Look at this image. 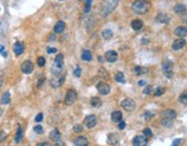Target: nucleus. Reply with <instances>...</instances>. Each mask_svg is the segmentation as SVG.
<instances>
[{
    "label": "nucleus",
    "instance_id": "f257e3e1",
    "mask_svg": "<svg viewBox=\"0 0 187 146\" xmlns=\"http://www.w3.org/2000/svg\"><path fill=\"white\" fill-rule=\"evenodd\" d=\"M150 9V2L147 0H137L132 3V10L137 14H146Z\"/></svg>",
    "mask_w": 187,
    "mask_h": 146
},
{
    "label": "nucleus",
    "instance_id": "f03ea898",
    "mask_svg": "<svg viewBox=\"0 0 187 146\" xmlns=\"http://www.w3.org/2000/svg\"><path fill=\"white\" fill-rule=\"evenodd\" d=\"M119 0H103L102 5H101V16L106 17L108 16L118 5Z\"/></svg>",
    "mask_w": 187,
    "mask_h": 146
},
{
    "label": "nucleus",
    "instance_id": "7ed1b4c3",
    "mask_svg": "<svg viewBox=\"0 0 187 146\" xmlns=\"http://www.w3.org/2000/svg\"><path fill=\"white\" fill-rule=\"evenodd\" d=\"M64 78L66 76L64 75H60V74H55L52 78H51V86L53 89H56V88H60L63 82H64Z\"/></svg>",
    "mask_w": 187,
    "mask_h": 146
},
{
    "label": "nucleus",
    "instance_id": "20e7f679",
    "mask_svg": "<svg viewBox=\"0 0 187 146\" xmlns=\"http://www.w3.org/2000/svg\"><path fill=\"white\" fill-rule=\"evenodd\" d=\"M172 68H173V65H172V62L169 61V60H167V61H164V62L162 63L163 73L165 74V76H167L168 78H172V76H173V74H172Z\"/></svg>",
    "mask_w": 187,
    "mask_h": 146
},
{
    "label": "nucleus",
    "instance_id": "39448f33",
    "mask_svg": "<svg viewBox=\"0 0 187 146\" xmlns=\"http://www.w3.org/2000/svg\"><path fill=\"white\" fill-rule=\"evenodd\" d=\"M76 100H77V92H76L75 90H72V89H69V90L67 91L66 99H64L66 104H67V105H72V104H75Z\"/></svg>",
    "mask_w": 187,
    "mask_h": 146
},
{
    "label": "nucleus",
    "instance_id": "423d86ee",
    "mask_svg": "<svg viewBox=\"0 0 187 146\" xmlns=\"http://www.w3.org/2000/svg\"><path fill=\"white\" fill-rule=\"evenodd\" d=\"M122 107H123L125 111H127V112H132V111L136 108V103H134L133 99L126 98V99H124V100L122 101Z\"/></svg>",
    "mask_w": 187,
    "mask_h": 146
},
{
    "label": "nucleus",
    "instance_id": "0eeeda50",
    "mask_svg": "<svg viewBox=\"0 0 187 146\" xmlns=\"http://www.w3.org/2000/svg\"><path fill=\"white\" fill-rule=\"evenodd\" d=\"M96 123H98V119H96V116L93 115V114L87 115V116L85 117V120H84V124H85L89 129L94 128V127L96 126Z\"/></svg>",
    "mask_w": 187,
    "mask_h": 146
},
{
    "label": "nucleus",
    "instance_id": "6e6552de",
    "mask_svg": "<svg viewBox=\"0 0 187 146\" xmlns=\"http://www.w3.org/2000/svg\"><path fill=\"white\" fill-rule=\"evenodd\" d=\"M21 70L24 74H31L33 71V63L30 60H25L24 62H22L21 65Z\"/></svg>",
    "mask_w": 187,
    "mask_h": 146
},
{
    "label": "nucleus",
    "instance_id": "1a4fd4ad",
    "mask_svg": "<svg viewBox=\"0 0 187 146\" xmlns=\"http://www.w3.org/2000/svg\"><path fill=\"white\" fill-rule=\"evenodd\" d=\"M96 90L99 91V93H101L103 96H107L110 92V86L104 82H100V83L96 84Z\"/></svg>",
    "mask_w": 187,
    "mask_h": 146
},
{
    "label": "nucleus",
    "instance_id": "9d476101",
    "mask_svg": "<svg viewBox=\"0 0 187 146\" xmlns=\"http://www.w3.org/2000/svg\"><path fill=\"white\" fill-rule=\"evenodd\" d=\"M147 143H148V139L145 136H136L132 141L133 146H146Z\"/></svg>",
    "mask_w": 187,
    "mask_h": 146
},
{
    "label": "nucleus",
    "instance_id": "9b49d317",
    "mask_svg": "<svg viewBox=\"0 0 187 146\" xmlns=\"http://www.w3.org/2000/svg\"><path fill=\"white\" fill-rule=\"evenodd\" d=\"M161 117L162 119H169V120H172L173 121L177 117V113L173 109H164L162 112V114H161Z\"/></svg>",
    "mask_w": 187,
    "mask_h": 146
},
{
    "label": "nucleus",
    "instance_id": "f8f14e48",
    "mask_svg": "<svg viewBox=\"0 0 187 146\" xmlns=\"http://www.w3.org/2000/svg\"><path fill=\"white\" fill-rule=\"evenodd\" d=\"M104 59L108 61V62H115L117 59H118V54H117V52H115V51H108V52H106V54H104Z\"/></svg>",
    "mask_w": 187,
    "mask_h": 146
},
{
    "label": "nucleus",
    "instance_id": "ddd939ff",
    "mask_svg": "<svg viewBox=\"0 0 187 146\" xmlns=\"http://www.w3.org/2000/svg\"><path fill=\"white\" fill-rule=\"evenodd\" d=\"M107 143L112 146L117 145L119 143V136L117 134H109L107 137Z\"/></svg>",
    "mask_w": 187,
    "mask_h": 146
},
{
    "label": "nucleus",
    "instance_id": "4468645a",
    "mask_svg": "<svg viewBox=\"0 0 187 146\" xmlns=\"http://www.w3.org/2000/svg\"><path fill=\"white\" fill-rule=\"evenodd\" d=\"M13 51H14L15 55H21L24 52V44L22 41H16L13 46Z\"/></svg>",
    "mask_w": 187,
    "mask_h": 146
},
{
    "label": "nucleus",
    "instance_id": "2eb2a0df",
    "mask_svg": "<svg viewBox=\"0 0 187 146\" xmlns=\"http://www.w3.org/2000/svg\"><path fill=\"white\" fill-rule=\"evenodd\" d=\"M185 45H186V40H185L184 38H179V39H177V40L173 41V44H172V50H175V51L182 50L183 47H185Z\"/></svg>",
    "mask_w": 187,
    "mask_h": 146
},
{
    "label": "nucleus",
    "instance_id": "dca6fc26",
    "mask_svg": "<svg viewBox=\"0 0 187 146\" xmlns=\"http://www.w3.org/2000/svg\"><path fill=\"white\" fill-rule=\"evenodd\" d=\"M175 35L178 36V37H180V38L186 37L187 36V26H183V25L177 26V28L175 29Z\"/></svg>",
    "mask_w": 187,
    "mask_h": 146
},
{
    "label": "nucleus",
    "instance_id": "f3484780",
    "mask_svg": "<svg viewBox=\"0 0 187 146\" xmlns=\"http://www.w3.org/2000/svg\"><path fill=\"white\" fill-rule=\"evenodd\" d=\"M74 145L75 146H87L89 145V141L83 137V136H79V137H76L74 139Z\"/></svg>",
    "mask_w": 187,
    "mask_h": 146
},
{
    "label": "nucleus",
    "instance_id": "a211bd4d",
    "mask_svg": "<svg viewBox=\"0 0 187 146\" xmlns=\"http://www.w3.org/2000/svg\"><path fill=\"white\" fill-rule=\"evenodd\" d=\"M66 30V23L63 21H58L54 25V32L55 33H62Z\"/></svg>",
    "mask_w": 187,
    "mask_h": 146
},
{
    "label": "nucleus",
    "instance_id": "6ab92c4d",
    "mask_svg": "<svg viewBox=\"0 0 187 146\" xmlns=\"http://www.w3.org/2000/svg\"><path fill=\"white\" fill-rule=\"evenodd\" d=\"M142 26H144V23H142V21L139 20V18L133 20L132 23H131V28H132L134 31H139V30H141Z\"/></svg>",
    "mask_w": 187,
    "mask_h": 146
},
{
    "label": "nucleus",
    "instance_id": "aec40b11",
    "mask_svg": "<svg viewBox=\"0 0 187 146\" xmlns=\"http://www.w3.org/2000/svg\"><path fill=\"white\" fill-rule=\"evenodd\" d=\"M122 119H123V114H122V112H119V111H115V112L111 113V121H112V122L118 123V122L122 121Z\"/></svg>",
    "mask_w": 187,
    "mask_h": 146
},
{
    "label": "nucleus",
    "instance_id": "412c9836",
    "mask_svg": "<svg viewBox=\"0 0 187 146\" xmlns=\"http://www.w3.org/2000/svg\"><path fill=\"white\" fill-rule=\"evenodd\" d=\"M63 54H58L56 56H55V60H54V63H55V67L58 68V69H61L62 68V66H63Z\"/></svg>",
    "mask_w": 187,
    "mask_h": 146
},
{
    "label": "nucleus",
    "instance_id": "4be33fe9",
    "mask_svg": "<svg viewBox=\"0 0 187 146\" xmlns=\"http://www.w3.org/2000/svg\"><path fill=\"white\" fill-rule=\"evenodd\" d=\"M49 138H51L53 142L60 141V139H61V134H60V131H59L58 129H53V130L51 131V134H49Z\"/></svg>",
    "mask_w": 187,
    "mask_h": 146
},
{
    "label": "nucleus",
    "instance_id": "5701e85b",
    "mask_svg": "<svg viewBox=\"0 0 187 146\" xmlns=\"http://www.w3.org/2000/svg\"><path fill=\"white\" fill-rule=\"evenodd\" d=\"M173 10H175V13H176V14L183 15V14H185V13H186V6H185V5H183V3H178V5H176V6H175Z\"/></svg>",
    "mask_w": 187,
    "mask_h": 146
},
{
    "label": "nucleus",
    "instance_id": "b1692460",
    "mask_svg": "<svg viewBox=\"0 0 187 146\" xmlns=\"http://www.w3.org/2000/svg\"><path fill=\"white\" fill-rule=\"evenodd\" d=\"M156 20H157L160 23H169V21H170V17H169L167 14H164V13H160V14L157 15Z\"/></svg>",
    "mask_w": 187,
    "mask_h": 146
},
{
    "label": "nucleus",
    "instance_id": "393cba45",
    "mask_svg": "<svg viewBox=\"0 0 187 146\" xmlns=\"http://www.w3.org/2000/svg\"><path fill=\"white\" fill-rule=\"evenodd\" d=\"M133 70H134L136 75H138V76H140V75H145V74L148 73V69L145 68V67H141V66H137V67H134Z\"/></svg>",
    "mask_w": 187,
    "mask_h": 146
},
{
    "label": "nucleus",
    "instance_id": "a878e982",
    "mask_svg": "<svg viewBox=\"0 0 187 146\" xmlns=\"http://www.w3.org/2000/svg\"><path fill=\"white\" fill-rule=\"evenodd\" d=\"M91 105H92V107H94V108H99V107H101L102 101L98 97H92L91 98Z\"/></svg>",
    "mask_w": 187,
    "mask_h": 146
},
{
    "label": "nucleus",
    "instance_id": "bb28decb",
    "mask_svg": "<svg viewBox=\"0 0 187 146\" xmlns=\"http://www.w3.org/2000/svg\"><path fill=\"white\" fill-rule=\"evenodd\" d=\"M82 60H84V61H91L92 60V53L89 50H84L82 52Z\"/></svg>",
    "mask_w": 187,
    "mask_h": 146
},
{
    "label": "nucleus",
    "instance_id": "cd10ccee",
    "mask_svg": "<svg viewBox=\"0 0 187 146\" xmlns=\"http://www.w3.org/2000/svg\"><path fill=\"white\" fill-rule=\"evenodd\" d=\"M10 103V93L9 92H5L1 97V104L2 105H8Z\"/></svg>",
    "mask_w": 187,
    "mask_h": 146
},
{
    "label": "nucleus",
    "instance_id": "c85d7f7f",
    "mask_svg": "<svg viewBox=\"0 0 187 146\" xmlns=\"http://www.w3.org/2000/svg\"><path fill=\"white\" fill-rule=\"evenodd\" d=\"M22 138H23V130H22L21 127H18L17 128V131H16V135H15V142L16 143H20L22 141Z\"/></svg>",
    "mask_w": 187,
    "mask_h": 146
},
{
    "label": "nucleus",
    "instance_id": "c756f323",
    "mask_svg": "<svg viewBox=\"0 0 187 146\" xmlns=\"http://www.w3.org/2000/svg\"><path fill=\"white\" fill-rule=\"evenodd\" d=\"M115 79H116L117 82H119V83H125V76H124V74H123L122 71L116 73V75H115Z\"/></svg>",
    "mask_w": 187,
    "mask_h": 146
},
{
    "label": "nucleus",
    "instance_id": "7c9ffc66",
    "mask_svg": "<svg viewBox=\"0 0 187 146\" xmlns=\"http://www.w3.org/2000/svg\"><path fill=\"white\" fill-rule=\"evenodd\" d=\"M112 31L110 30V29H104L103 31H102V37L104 38V39H110L111 37H112Z\"/></svg>",
    "mask_w": 187,
    "mask_h": 146
},
{
    "label": "nucleus",
    "instance_id": "2f4dec72",
    "mask_svg": "<svg viewBox=\"0 0 187 146\" xmlns=\"http://www.w3.org/2000/svg\"><path fill=\"white\" fill-rule=\"evenodd\" d=\"M178 100H179V103H182V104H184V105H187V91L183 92V93L179 96Z\"/></svg>",
    "mask_w": 187,
    "mask_h": 146
},
{
    "label": "nucleus",
    "instance_id": "473e14b6",
    "mask_svg": "<svg viewBox=\"0 0 187 146\" xmlns=\"http://www.w3.org/2000/svg\"><path fill=\"white\" fill-rule=\"evenodd\" d=\"M164 92H165V89H164V88H162V86H159V88H157V89L154 91V96L160 97V96H162Z\"/></svg>",
    "mask_w": 187,
    "mask_h": 146
},
{
    "label": "nucleus",
    "instance_id": "72a5a7b5",
    "mask_svg": "<svg viewBox=\"0 0 187 146\" xmlns=\"http://www.w3.org/2000/svg\"><path fill=\"white\" fill-rule=\"evenodd\" d=\"M172 120H169V119H161V123H162V126H164V127H171L172 126Z\"/></svg>",
    "mask_w": 187,
    "mask_h": 146
},
{
    "label": "nucleus",
    "instance_id": "f704fd0d",
    "mask_svg": "<svg viewBox=\"0 0 187 146\" xmlns=\"http://www.w3.org/2000/svg\"><path fill=\"white\" fill-rule=\"evenodd\" d=\"M99 76L101 77V78H103V79H108L109 78V76H108V73L103 69V68H101L100 70H99Z\"/></svg>",
    "mask_w": 187,
    "mask_h": 146
},
{
    "label": "nucleus",
    "instance_id": "c9c22d12",
    "mask_svg": "<svg viewBox=\"0 0 187 146\" xmlns=\"http://www.w3.org/2000/svg\"><path fill=\"white\" fill-rule=\"evenodd\" d=\"M74 131H75L76 134L83 132V126H82V124H75V126H74Z\"/></svg>",
    "mask_w": 187,
    "mask_h": 146
},
{
    "label": "nucleus",
    "instance_id": "e433bc0d",
    "mask_svg": "<svg viewBox=\"0 0 187 146\" xmlns=\"http://www.w3.org/2000/svg\"><path fill=\"white\" fill-rule=\"evenodd\" d=\"M91 5H92V0H86L85 2V8H84V12L85 13H89L91 10Z\"/></svg>",
    "mask_w": 187,
    "mask_h": 146
},
{
    "label": "nucleus",
    "instance_id": "4c0bfd02",
    "mask_svg": "<svg viewBox=\"0 0 187 146\" xmlns=\"http://www.w3.org/2000/svg\"><path fill=\"white\" fill-rule=\"evenodd\" d=\"M37 63H38V66H39V67H44V66H45V63H46L45 58H44V56H39V58H38V60H37Z\"/></svg>",
    "mask_w": 187,
    "mask_h": 146
},
{
    "label": "nucleus",
    "instance_id": "58836bf2",
    "mask_svg": "<svg viewBox=\"0 0 187 146\" xmlns=\"http://www.w3.org/2000/svg\"><path fill=\"white\" fill-rule=\"evenodd\" d=\"M144 93L145 94H152L153 93V86H150V85H147L145 89H144Z\"/></svg>",
    "mask_w": 187,
    "mask_h": 146
},
{
    "label": "nucleus",
    "instance_id": "ea45409f",
    "mask_svg": "<svg viewBox=\"0 0 187 146\" xmlns=\"http://www.w3.org/2000/svg\"><path fill=\"white\" fill-rule=\"evenodd\" d=\"M33 131H35L36 134H39V135H40V134H43V132H44V129H43V127H41V126H36V127L33 128Z\"/></svg>",
    "mask_w": 187,
    "mask_h": 146
},
{
    "label": "nucleus",
    "instance_id": "a19ab883",
    "mask_svg": "<svg viewBox=\"0 0 187 146\" xmlns=\"http://www.w3.org/2000/svg\"><path fill=\"white\" fill-rule=\"evenodd\" d=\"M152 131H150V129L149 128H146V129H144V136L145 137H147V138H149V137H152Z\"/></svg>",
    "mask_w": 187,
    "mask_h": 146
},
{
    "label": "nucleus",
    "instance_id": "79ce46f5",
    "mask_svg": "<svg viewBox=\"0 0 187 146\" xmlns=\"http://www.w3.org/2000/svg\"><path fill=\"white\" fill-rule=\"evenodd\" d=\"M74 75H75L76 77H81V75H82V69H81L79 67H76L75 70H74Z\"/></svg>",
    "mask_w": 187,
    "mask_h": 146
},
{
    "label": "nucleus",
    "instance_id": "37998d69",
    "mask_svg": "<svg viewBox=\"0 0 187 146\" xmlns=\"http://www.w3.org/2000/svg\"><path fill=\"white\" fill-rule=\"evenodd\" d=\"M43 119H44V115H43V113H39V114H37V116H36L35 121H36L37 123H40V122L43 121Z\"/></svg>",
    "mask_w": 187,
    "mask_h": 146
},
{
    "label": "nucleus",
    "instance_id": "c03bdc74",
    "mask_svg": "<svg viewBox=\"0 0 187 146\" xmlns=\"http://www.w3.org/2000/svg\"><path fill=\"white\" fill-rule=\"evenodd\" d=\"M154 116V114L153 113H150V112H146V114H145V119L147 120V121H149L152 117Z\"/></svg>",
    "mask_w": 187,
    "mask_h": 146
},
{
    "label": "nucleus",
    "instance_id": "a18cd8bd",
    "mask_svg": "<svg viewBox=\"0 0 187 146\" xmlns=\"http://www.w3.org/2000/svg\"><path fill=\"white\" fill-rule=\"evenodd\" d=\"M7 138V134L5 131H0V142H3Z\"/></svg>",
    "mask_w": 187,
    "mask_h": 146
},
{
    "label": "nucleus",
    "instance_id": "49530a36",
    "mask_svg": "<svg viewBox=\"0 0 187 146\" xmlns=\"http://www.w3.org/2000/svg\"><path fill=\"white\" fill-rule=\"evenodd\" d=\"M125 127H126V124H125V122H124V121H121V122H118V128H119L121 130H123Z\"/></svg>",
    "mask_w": 187,
    "mask_h": 146
},
{
    "label": "nucleus",
    "instance_id": "de8ad7c7",
    "mask_svg": "<svg viewBox=\"0 0 187 146\" xmlns=\"http://www.w3.org/2000/svg\"><path fill=\"white\" fill-rule=\"evenodd\" d=\"M44 82H45V78H44V77H43V78H40V79L38 81V84H37V86H38V88H41V86L44 85Z\"/></svg>",
    "mask_w": 187,
    "mask_h": 146
},
{
    "label": "nucleus",
    "instance_id": "09e8293b",
    "mask_svg": "<svg viewBox=\"0 0 187 146\" xmlns=\"http://www.w3.org/2000/svg\"><path fill=\"white\" fill-rule=\"evenodd\" d=\"M53 146H66V145H64V143L60 139V141H58V142H54V145Z\"/></svg>",
    "mask_w": 187,
    "mask_h": 146
},
{
    "label": "nucleus",
    "instance_id": "8fccbe9b",
    "mask_svg": "<svg viewBox=\"0 0 187 146\" xmlns=\"http://www.w3.org/2000/svg\"><path fill=\"white\" fill-rule=\"evenodd\" d=\"M47 53L51 54V53H56V48H52V47H47Z\"/></svg>",
    "mask_w": 187,
    "mask_h": 146
},
{
    "label": "nucleus",
    "instance_id": "3c124183",
    "mask_svg": "<svg viewBox=\"0 0 187 146\" xmlns=\"http://www.w3.org/2000/svg\"><path fill=\"white\" fill-rule=\"evenodd\" d=\"M182 143V139L180 138H178V139H176L175 142H173V144H172V146H178L179 144Z\"/></svg>",
    "mask_w": 187,
    "mask_h": 146
},
{
    "label": "nucleus",
    "instance_id": "603ef678",
    "mask_svg": "<svg viewBox=\"0 0 187 146\" xmlns=\"http://www.w3.org/2000/svg\"><path fill=\"white\" fill-rule=\"evenodd\" d=\"M38 146H53V145H52V144H49L48 142H43V143L38 144Z\"/></svg>",
    "mask_w": 187,
    "mask_h": 146
},
{
    "label": "nucleus",
    "instance_id": "864d4df0",
    "mask_svg": "<svg viewBox=\"0 0 187 146\" xmlns=\"http://www.w3.org/2000/svg\"><path fill=\"white\" fill-rule=\"evenodd\" d=\"M48 40H49V41H54V40H55V37H54V35H49V37H48Z\"/></svg>",
    "mask_w": 187,
    "mask_h": 146
},
{
    "label": "nucleus",
    "instance_id": "5fc2aeb1",
    "mask_svg": "<svg viewBox=\"0 0 187 146\" xmlns=\"http://www.w3.org/2000/svg\"><path fill=\"white\" fill-rule=\"evenodd\" d=\"M140 86H144V85H146V82L145 81H139V83H138Z\"/></svg>",
    "mask_w": 187,
    "mask_h": 146
},
{
    "label": "nucleus",
    "instance_id": "6e6d98bb",
    "mask_svg": "<svg viewBox=\"0 0 187 146\" xmlns=\"http://www.w3.org/2000/svg\"><path fill=\"white\" fill-rule=\"evenodd\" d=\"M3 52H5V46L0 45V53H3Z\"/></svg>",
    "mask_w": 187,
    "mask_h": 146
},
{
    "label": "nucleus",
    "instance_id": "4d7b16f0",
    "mask_svg": "<svg viewBox=\"0 0 187 146\" xmlns=\"http://www.w3.org/2000/svg\"><path fill=\"white\" fill-rule=\"evenodd\" d=\"M2 55H3V58H7L8 56V54H7V52H3V53H1Z\"/></svg>",
    "mask_w": 187,
    "mask_h": 146
},
{
    "label": "nucleus",
    "instance_id": "13d9d810",
    "mask_svg": "<svg viewBox=\"0 0 187 146\" xmlns=\"http://www.w3.org/2000/svg\"><path fill=\"white\" fill-rule=\"evenodd\" d=\"M2 84H3V82H2V79H1V78H0V88H1V86H2Z\"/></svg>",
    "mask_w": 187,
    "mask_h": 146
}]
</instances>
